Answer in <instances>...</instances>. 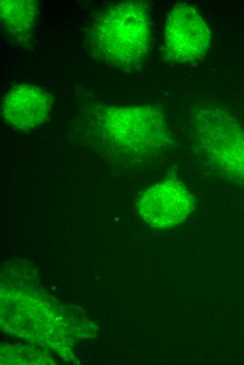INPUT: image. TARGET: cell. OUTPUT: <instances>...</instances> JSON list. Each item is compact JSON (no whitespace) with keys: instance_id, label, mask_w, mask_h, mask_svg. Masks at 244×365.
<instances>
[{"instance_id":"1","label":"cell","mask_w":244,"mask_h":365,"mask_svg":"<svg viewBox=\"0 0 244 365\" xmlns=\"http://www.w3.org/2000/svg\"><path fill=\"white\" fill-rule=\"evenodd\" d=\"M90 42L98 58L133 69L145 61L150 42V22L145 4L118 2L102 11L90 29Z\"/></svg>"},{"instance_id":"2","label":"cell","mask_w":244,"mask_h":365,"mask_svg":"<svg viewBox=\"0 0 244 365\" xmlns=\"http://www.w3.org/2000/svg\"><path fill=\"white\" fill-rule=\"evenodd\" d=\"M107 144L131 158L161 154L172 144V133L165 115L154 107H110L101 118Z\"/></svg>"},{"instance_id":"3","label":"cell","mask_w":244,"mask_h":365,"mask_svg":"<svg viewBox=\"0 0 244 365\" xmlns=\"http://www.w3.org/2000/svg\"><path fill=\"white\" fill-rule=\"evenodd\" d=\"M195 140L212 166L244 185V132L222 109L196 104L191 115Z\"/></svg>"},{"instance_id":"4","label":"cell","mask_w":244,"mask_h":365,"mask_svg":"<svg viewBox=\"0 0 244 365\" xmlns=\"http://www.w3.org/2000/svg\"><path fill=\"white\" fill-rule=\"evenodd\" d=\"M210 41V30L200 13L187 4L169 13L164 29V53L168 60L189 62L201 58Z\"/></svg>"},{"instance_id":"5","label":"cell","mask_w":244,"mask_h":365,"mask_svg":"<svg viewBox=\"0 0 244 365\" xmlns=\"http://www.w3.org/2000/svg\"><path fill=\"white\" fill-rule=\"evenodd\" d=\"M194 204V197L186 185L168 178L144 190L137 201L136 209L151 227L168 230L184 223Z\"/></svg>"},{"instance_id":"6","label":"cell","mask_w":244,"mask_h":365,"mask_svg":"<svg viewBox=\"0 0 244 365\" xmlns=\"http://www.w3.org/2000/svg\"><path fill=\"white\" fill-rule=\"evenodd\" d=\"M53 102L52 95L41 88L30 84L17 85L4 96L1 114L11 127L22 131H30L46 121Z\"/></svg>"},{"instance_id":"7","label":"cell","mask_w":244,"mask_h":365,"mask_svg":"<svg viewBox=\"0 0 244 365\" xmlns=\"http://www.w3.org/2000/svg\"><path fill=\"white\" fill-rule=\"evenodd\" d=\"M39 6L29 0H1V25L14 41L25 44L31 38L36 21Z\"/></svg>"}]
</instances>
